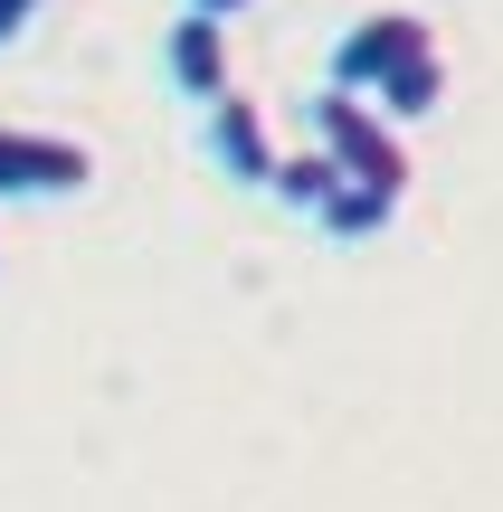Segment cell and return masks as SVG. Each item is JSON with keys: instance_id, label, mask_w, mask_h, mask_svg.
I'll use <instances>...</instances> for the list:
<instances>
[{"instance_id": "cell-7", "label": "cell", "mask_w": 503, "mask_h": 512, "mask_svg": "<svg viewBox=\"0 0 503 512\" xmlns=\"http://www.w3.org/2000/svg\"><path fill=\"white\" fill-rule=\"evenodd\" d=\"M333 190H342V162H333V152H285V162H276V200L304 209V219H323Z\"/></svg>"}, {"instance_id": "cell-6", "label": "cell", "mask_w": 503, "mask_h": 512, "mask_svg": "<svg viewBox=\"0 0 503 512\" xmlns=\"http://www.w3.org/2000/svg\"><path fill=\"white\" fill-rule=\"evenodd\" d=\"M399 219V200H390V190H361V181H342L333 190V200H323V238H380V228H390Z\"/></svg>"}, {"instance_id": "cell-2", "label": "cell", "mask_w": 503, "mask_h": 512, "mask_svg": "<svg viewBox=\"0 0 503 512\" xmlns=\"http://www.w3.org/2000/svg\"><path fill=\"white\" fill-rule=\"evenodd\" d=\"M418 57H437L428 19H418V10H371V19H352V29L333 38V57H323V86H342V95H380L399 67H418Z\"/></svg>"}, {"instance_id": "cell-5", "label": "cell", "mask_w": 503, "mask_h": 512, "mask_svg": "<svg viewBox=\"0 0 503 512\" xmlns=\"http://www.w3.org/2000/svg\"><path fill=\"white\" fill-rule=\"evenodd\" d=\"M162 76L190 95V105H219V95H238V86H228V19L181 10V19H171V38H162Z\"/></svg>"}, {"instance_id": "cell-4", "label": "cell", "mask_w": 503, "mask_h": 512, "mask_svg": "<svg viewBox=\"0 0 503 512\" xmlns=\"http://www.w3.org/2000/svg\"><path fill=\"white\" fill-rule=\"evenodd\" d=\"M200 143H209V162L228 171V181H247V190H276V133H266V114L247 105V95H219L209 105V124H200Z\"/></svg>"}, {"instance_id": "cell-10", "label": "cell", "mask_w": 503, "mask_h": 512, "mask_svg": "<svg viewBox=\"0 0 503 512\" xmlns=\"http://www.w3.org/2000/svg\"><path fill=\"white\" fill-rule=\"evenodd\" d=\"M190 10H200V19H238L247 0H190Z\"/></svg>"}, {"instance_id": "cell-9", "label": "cell", "mask_w": 503, "mask_h": 512, "mask_svg": "<svg viewBox=\"0 0 503 512\" xmlns=\"http://www.w3.org/2000/svg\"><path fill=\"white\" fill-rule=\"evenodd\" d=\"M29 19H38V0H0V48H10V38L29 29Z\"/></svg>"}, {"instance_id": "cell-1", "label": "cell", "mask_w": 503, "mask_h": 512, "mask_svg": "<svg viewBox=\"0 0 503 512\" xmlns=\"http://www.w3.org/2000/svg\"><path fill=\"white\" fill-rule=\"evenodd\" d=\"M304 124H314V152H333L342 162V181H361V190H409V152H399V124L371 105V95H342V86H323L314 105H304Z\"/></svg>"}, {"instance_id": "cell-3", "label": "cell", "mask_w": 503, "mask_h": 512, "mask_svg": "<svg viewBox=\"0 0 503 512\" xmlns=\"http://www.w3.org/2000/svg\"><path fill=\"white\" fill-rule=\"evenodd\" d=\"M86 181H95V152L86 143L0 124V200H67V190H86Z\"/></svg>"}, {"instance_id": "cell-8", "label": "cell", "mask_w": 503, "mask_h": 512, "mask_svg": "<svg viewBox=\"0 0 503 512\" xmlns=\"http://www.w3.org/2000/svg\"><path fill=\"white\" fill-rule=\"evenodd\" d=\"M437 95H447V57H418V67H399L390 86L371 95L390 124H418V114H437Z\"/></svg>"}]
</instances>
